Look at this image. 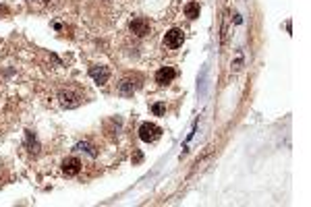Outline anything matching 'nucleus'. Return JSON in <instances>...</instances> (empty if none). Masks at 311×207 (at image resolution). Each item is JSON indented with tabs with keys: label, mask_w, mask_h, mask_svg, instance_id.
<instances>
[{
	"label": "nucleus",
	"mask_w": 311,
	"mask_h": 207,
	"mask_svg": "<svg viewBox=\"0 0 311 207\" xmlns=\"http://www.w3.org/2000/svg\"><path fill=\"white\" fill-rule=\"evenodd\" d=\"M177 77V71L172 66H162L158 73H156V83H160V85H168L172 79Z\"/></svg>",
	"instance_id": "6"
},
{
	"label": "nucleus",
	"mask_w": 311,
	"mask_h": 207,
	"mask_svg": "<svg viewBox=\"0 0 311 207\" xmlns=\"http://www.w3.org/2000/svg\"><path fill=\"white\" fill-rule=\"evenodd\" d=\"M162 137V128L154 123H143L139 126V139L145 143H156Z\"/></svg>",
	"instance_id": "1"
},
{
	"label": "nucleus",
	"mask_w": 311,
	"mask_h": 207,
	"mask_svg": "<svg viewBox=\"0 0 311 207\" xmlns=\"http://www.w3.org/2000/svg\"><path fill=\"white\" fill-rule=\"evenodd\" d=\"M183 41H185V33L180 31V29H170L166 36H164V46H166L168 50H177L183 46Z\"/></svg>",
	"instance_id": "3"
},
{
	"label": "nucleus",
	"mask_w": 311,
	"mask_h": 207,
	"mask_svg": "<svg viewBox=\"0 0 311 207\" xmlns=\"http://www.w3.org/2000/svg\"><path fill=\"white\" fill-rule=\"evenodd\" d=\"M25 137H27V147H33L31 151L33 153H38V141H36V137H33V133H25Z\"/></svg>",
	"instance_id": "10"
},
{
	"label": "nucleus",
	"mask_w": 311,
	"mask_h": 207,
	"mask_svg": "<svg viewBox=\"0 0 311 207\" xmlns=\"http://www.w3.org/2000/svg\"><path fill=\"white\" fill-rule=\"evenodd\" d=\"M89 77H91V79L96 81L98 85H104V83H108V79H110V68L96 64V66L89 68Z\"/></svg>",
	"instance_id": "4"
},
{
	"label": "nucleus",
	"mask_w": 311,
	"mask_h": 207,
	"mask_svg": "<svg viewBox=\"0 0 311 207\" xmlns=\"http://www.w3.org/2000/svg\"><path fill=\"white\" fill-rule=\"evenodd\" d=\"M58 100H60V106H63V108H77L83 98L77 91H73V89H63L58 93Z\"/></svg>",
	"instance_id": "2"
},
{
	"label": "nucleus",
	"mask_w": 311,
	"mask_h": 207,
	"mask_svg": "<svg viewBox=\"0 0 311 207\" xmlns=\"http://www.w3.org/2000/svg\"><path fill=\"white\" fill-rule=\"evenodd\" d=\"M129 29H131L135 36H139V38H143V36H148L150 33V23L145 21V19H141V17H137V19H133L131 21V25H129Z\"/></svg>",
	"instance_id": "5"
},
{
	"label": "nucleus",
	"mask_w": 311,
	"mask_h": 207,
	"mask_svg": "<svg viewBox=\"0 0 311 207\" xmlns=\"http://www.w3.org/2000/svg\"><path fill=\"white\" fill-rule=\"evenodd\" d=\"M185 15L189 17V19H197V17H200V4H197V2H189L185 6Z\"/></svg>",
	"instance_id": "9"
},
{
	"label": "nucleus",
	"mask_w": 311,
	"mask_h": 207,
	"mask_svg": "<svg viewBox=\"0 0 311 207\" xmlns=\"http://www.w3.org/2000/svg\"><path fill=\"white\" fill-rule=\"evenodd\" d=\"M77 149H81V151L85 149V151H88L89 155H96V151H93V147H91L89 143H79V145H77Z\"/></svg>",
	"instance_id": "11"
},
{
	"label": "nucleus",
	"mask_w": 311,
	"mask_h": 207,
	"mask_svg": "<svg viewBox=\"0 0 311 207\" xmlns=\"http://www.w3.org/2000/svg\"><path fill=\"white\" fill-rule=\"evenodd\" d=\"M118 91L123 93V96H133V91H135V85L131 79H125L123 83L118 85Z\"/></svg>",
	"instance_id": "8"
},
{
	"label": "nucleus",
	"mask_w": 311,
	"mask_h": 207,
	"mask_svg": "<svg viewBox=\"0 0 311 207\" xmlns=\"http://www.w3.org/2000/svg\"><path fill=\"white\" fill-rule=\"evenodd\" d=\"M152 110H154V114H156V116H162V114H164V104H154V108H152Z\"/></svg>",
	"instance_id": "12"
},
{
	"label": "nucleus",
	"mask_w": 311,
	"mask_h": 207,
	"mask_svg": "<svg viewBox=\"0 0 311 207\" xmlns=\"http://www.w3.org/2000/svg\"><path fill=\"white\" fill-rule=\"evenodd\" d=\"M79 170H81V162L77 160V158H67L63 162V172L67 176H75V174H79Z\"/></svg>",
	"instance_id": "7"
}]
</instances>
